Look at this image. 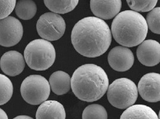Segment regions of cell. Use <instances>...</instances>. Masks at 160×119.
<instances>
[{"label": "cell", "instance_id": "1", "mask_svg": "<svg viewBox=\"0 0 160 119\" xmlns=\"http://www.w3.org/2000/svg\"><path fill=\"white\" fill-rule=\"evenodd\" d=\"M112 33L107 23L96 17H87L73 27L71 42L80 54L87 58L99 57L111 45Z\"/></svg>", "mask_w": 160, "mask_h": 119}, {"label": "cell", "instance_id": "2", "mask_svg": "<svg viewBox=\"0 0 160 119\" xmlns=\"http://www.w3.org/2000/svg\"><path fill=\"white\" fill-rule=\"evenodd\" d=\"M108 87L107 73L95 64H85L78 67L71 77L72 92L83 101L92 102L100 99Z\"/></svg>", "mask_w": 160, "mask_h": 119}, {"label": "cell", "instance_id": "3", "mask_svg": "<svg viewBox=\"0 0 160 119\" xmlns=\"http://www.w3.org/2000/svg\"><path fill=\"white\" fill-rule=\"evenodd\" d=\"M148 31L145 18L133 10L118 14L112 21L111 33L113 39L121 46L132 47L145 41Z\"/></svg>", "mask_w": 160, "mask_h": 119}, {"label": "cell", "instance_id": "4", "mask_svg": "<svg viewBox=\"0 0 160 119\" xmlns=\"http://www.w3.org/2000/svg\"><path fill=\"white\" fill-rule=\"evenodd\" d=\"M24 58L30 68L36 71H44L53 65L56 59V50L50 41L37 39L27 45Z\"/></svg>", "mask_w": 160, "mask_h": 119}, {"label": "cell", "instance_id": "5", "mask_svg": "<svg viewBox=\"0 0 160 119\" xmlns=\"http://www.w3.org/2000/svg\"><path fill=\"white\" fill-rule=\"evenodd\" d=\"M138 97V89L135 83L127 78L113 81L108 87L107 98L115 108L127 109L133 106Z\"/></svg>", "mask_w": 160, "mask_h": 119}, {"label": "cell", "instance_id": "6", "mask_svg": "<svg viewBox=\"0 0 160 119\" xmlns=\"http://www.w3.org/2000/svg\"><path fill=\"white\" fill-rule=\"evenodd\" d=\"M50 88L46 78L40 75H31L22 83L20 93L27 103L37 106L46 101L50 94Z\"/></svg>", "mask_w": 160, "mask_h": 119}, {"label": "cell", "instance_id": "7", "mask_svg": "<svg viewBox=\"0 0 160 119\" xmlns=\"http://www.w3.org/2000/svg\"><path fill=\"white\" fill-rule=\"evenodd\" d=\"M66 23L58 14L47 12L40 17L37 23V30L40 37L47 41L59 40L63 35Z\"/></svg>", "mask_w": 160, "mask_h": 119}, {"label": "cell", "instance_id": "8", "mask_svg": "<svg viewBox=\"0 0 160 119\" xmlns=\"http://www.w3.org/2000/svg\"><path fill=\"white\" fill-rule=\"evenodd\" d=\"M0 31V44L6 47L14 46L19 43L23 34L21 22L13 16L1 20Z\"/></svg>", "mask_w": 160, "mask_h": 119}, {"label": "cell", "instance_id": "9", "mask_svg": "<svg viewBox=\"0 0 160 119\" xmlns=\"http://www.w3.org/2000/svg\"><path fill=\"white\" fill-rule=\"evenodd\" d=\"M141 97L149 102L160 101V74L151 73L144 75L138 84Z\"/></svg>", "mask_w": 160, "mask_h": 119}, {"label": "cell", "instance_id": "10", "mask_svg": "<svg viewBox=\"0 0 160 119\" xmlns=\"http://www.w3.org/2000/svg\"><path fill=\"white\" fill-rule=\"evenodd\" d=\"M108 60L109 65L115 71L124 72L132 67L134 58L133 53L128 48L117 46L111 50Z\"/></svg>", "mask_w": 160, "mask_h": 119}, {"label": "cell", "instance_id": "11", "mask_svg": "<svg viewBox=\"0 0 160 119\" xmlns=\"http://www.w3.org/2000/svg\"><path fill=\"white\" fill-rule=\"evenodd\" d=\"M136 54L143 65L155 66L160 62V44L155 40H145L138 47Z\"/></svg>", "mask_w": 160, "mask_h": 119}, {"label": "cell", "instance_id": "12", "mask_svg": "<svg viewBox=\"0 0 160 119\" xmlns=\"http://www.w3.org/2000/svg\"><path fill=\"white\" fill-rule=\"evenodd\" d=\"M25 58L19 52L14 50L8 51L1 58V69L8 76H16L23 71L25 66Z\"/></svg>", "mask_w": 160, "mask_h": 119}, {"label": "cell", "instance_id": "13", "mask_svg": "<svg viewBox=\"0 0 160 119\" xmlns=\"http://www.w3.org/2000/svg\"><path fill=\"white\" fill-rule=\"evenodd\" d=\"M122 5L120 0L90 1V8L93 13L100 19L108 20L116 17L120 12Z\"/></svg>", "mask_w": 160, "mask_h": 119}, {"label": "cell", "instance_id": "14", "mask_svg": "<svg viewBox=\"0 0 160 119\" xmlns=\"http://www.w3.org/2000/svg\"><path fill=\"white\" fill-rule=\"evenodd\" d=\"M36 119H65L66 112L59 102L50 100L42 103L37 109Z\"/></svg>", "mask_w": 160, "mask_h": 119}, {"label": "cell", "instance_id": "15", "mask_svg": "<svg viewBox=\"0 0 160 119\" xmlns=\"http://www.w3.org/2000/svg\"><path fill=\"white\" fill-rule=\"evenodd\" d=\"M49 83L52 91L57 95H62L68 92L71 88V78L69 75L62 71L53 73Z\"/></svg>", "mask_w": 160, "mask_h": 119}, {"label": "cell", "instance_id": "16", "mask_svg": "<svg viewBox=\"0 0 160 119\" xmlns=\"http://www.w3.org/2000/svg\"><path fill=\"white\" fill-rule=\"evenodd\" d=\"M120 119H159L153 110L145 105H133L127 108Z\"/></svg>", "mask_w": 160, "mask_h": 119}, {"label": "cell", "instance_id": "17", "mask_svg": "<svg viewBox=\"0 0 160 119\" xmlns=\"http://www.w3.org/2000/svg\"><path fill=\"white\" fill-rule=\"evenodd\" d=\"M46 6L53 13L65 14L72 11L79 3L78 0L68 1H44Z\"/></svg>", "mask_w": 160, "mask_h": 119}, {"label": "cell", "instance_id": "18", "mask_svg": "<svg viewBox=\"0 0 160 119\" xmlns=\"http://www.w3.org/2000/svg\"><path fill=\"white\" fill-rule=\"evenodd\" d=\"M15 13L22 20H29L33 18L37 13V7L31 0L19 1L15 7Z\"/></svg>", "mask_w": 160, "mask_h": 119}, {"label": "cell", "instance_id": "19", "mask_svg": "<svg viewBox=\"0 0 160 119\" xmlns=\"http://www.w3.org/2000/svg\"><path fill=\"white\" fill-rule=\"evenodd\" d=\"M0 105L2 106L8 102L12 97L13 86L11 80L2 74L0 75Z\"/></svg>", "mask_w": 160, "mask_h": 119}, {"label": "cell", "instance_id": "20", "mask_svg": "<svg viewBox=\"0 0 160 119\" xmlns=\"http://www.w3.org/2000/svg\"><path fill=\"white\" fill-rule=\"evenodd\" d=\"M82 119H108L106 109L99 104H92L84 110Z\"/></svg>", "mask_w": 160, "mask_h": 119}, {"label": "cell", "instance_id": "21", "mask_svg": "<svg viewBox=\"0 0 160 119\" xmlns=\"http://www.w3.org/2000/svg\"><path fill=\"white\" fill-rule=\"evenodd\" d=\"M158 1H134L127 0V3L130 8L136 12H151L155 7Z\"/></svg>", "mask_w": 160, "mask_h": 119}, {"label": "cell", "instance_id": "22", "mask_svg": "<svg viewBox=\"0 0 160 119\" xmlns=\"http://www.w3.org/2000/svg\"><path fill=\"white\" fill-rule=\"evenodd\" d=\"M148 28L153 33L160 34V7L154 8L147 17Z\"/></svg>", "mask_w": 160, "mask_h": 119}, {"label": "cell", "instance_id": "23", "mask_svg": "<svg viewBox=\"0 0 160 119\" xmlns=\"http://www.w3.org/2000/svg\"><path fill=\"white\" fill-rule=\"evenodd\" d=\"M1 6V13L0 18L1 20L4 19L9 16V15L15 9L16 6V0H1L0 1Z\"/></svg>", "mask_w": 160, "mask_h": 119}, {"label": "cell", "instance_id": "24", "mask_svg": "<svg viewBox=\"0 0 160 119\" xmlns=\"http://www.w3.org/2000/svg\"><path fill=\"white\" fill-rule=\"evenodd\" d=\"M0 117L1 119H8L7 114L2 109H0Z\"/></svg>", "mask_w": 160, "mask_h": 119}, {"label": "cell", "instance_id": "25", "mask_svg": "<svg viewBox=\"0 0 160 119\" xmlns=\"http://www.w3.org/2000/svg\"><path fill=\"white\" fill-rule=\"evenodd\" d=\"M13 119H33V118L28 116H19L16 117H14Z\"/></svg>", "mask_w": 160, "mask_h": 119}, {"label": "cell", "instance_id": "26", "mask_svg": "<svg viewBox=\"0 0 160 119\" xmlns=\"http://www.w3.org/2000/svg\"><path fill=\"white\" fill-rule=\"evenodd\" d=\"M158 118H159V119H160V112H159V116H158Z\"/></svg>", "mask_w": 160, "mask_h": 119}]
</instances>
